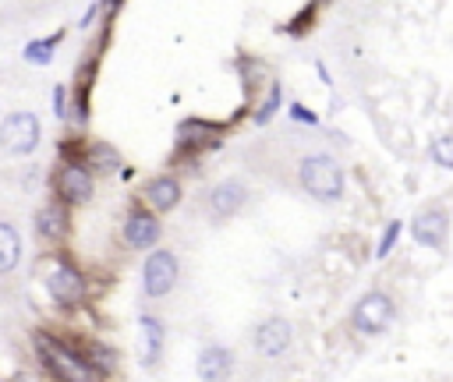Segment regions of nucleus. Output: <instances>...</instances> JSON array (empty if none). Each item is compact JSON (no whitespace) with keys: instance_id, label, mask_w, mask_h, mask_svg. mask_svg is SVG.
I'll return each instance as SVG.
<instances>
[{"instance_id":"f257e3e1","label":"nucleus","mask_w":453,"mask_h":382,"mask_svg":"<svg viewBox=\"0 0 453 382\" xmlns=\"http://www.w3.org/2000/svg\"><path fill=\"white\" fill-rule=\"evenodd\" d=\"M35 276L42 283V290L50 294V301L64 311H78L88 301V276L81 272V265L64 255L60 248H46L35 258Z\"/></svg>"},{"instance_id":"f03ea898","label":"nucleus","mask_w":453,"mask_h":382,"mask_svg":"<svg viewBox=\"0 0 453 382\" xmlns=\"http://www.w3.org/2000/svg\"><path fill=\"white\" fill-rule=\"evenodd\" d=\"M32 350L42 364V371L53 382H99V375L88 368L74 340H64L53 329H35L32 332Z\"/></svg>"},{"instance_id":"7ed1b4c3","label":"nucleus","mask_w":453,"mask_h":382,"mask_svg":"<svg viewBox=\"0 0 453 382\" xmlns=\"http://www.w3.org/2000/svg\"><path fill=\"white\" fill-rule=\"evenodd\" d=\"M297 187L308 198L322 202V205L340 202L343 191H347V177H343L340 159L333 152H308V156H301V163H297Z\"/></svg>"},{"instance_id":"20e7f679","label":"nucleus","mask_w":453,"mask_h":382,"mask_svg":"<svg viewBox=\"0 0 453 382\" xmlns=\"http://www.w3.org/2000/svg\"><path fill=\"white\" fill-rule=\"evenodd\" d=\"M50 191L53 198H60L67 209L88 205L96 195V177L81 159H57L53 177H50Z\"/></svg>"},{"instance_id":"39448f33","label":"nucleus","mask_w":453,"mask_h":382,"mask_svg":"<svg viewBox=\"0 0 453 382\" xmlns=\"http://www.w3.org/2000/svg\"><path fill=\"white\" fill-rule=\"evenodd\" d=\"M393 315H396L393 297H389L386 290L372 286V290H365V294L354 301V308H350V329H354L357 336H379V332L389 329Z\"/></svg>"},{"instance_id":"423d86ee","label":"nucleus","mask_w":453,"mask_h":382,"mask_svg":"<svg viewBox=\"0 0 453 382\" xmlns=\"http://www.w3.org/2000/svg\"><path fill=\"white\" fill-rule=\"evenodd\" d=\"M177 283H180V258H177V251H170V248L145 251V262H142V294L149 301H159Z\"/></svg>"},{"instance_id":"0eeeda50","label":"nucleus","mask_w":453,"mask_h":382,"mask_svg":"<svg viewBox=\"0 0 453 382\" xmlns=\"http://www.w3.org/2000/svg\"><path fill=\"white\" fill-rule=\"evenodd\" d=\"M42 141V124L32 110H11L0 120V145L7 156H32Z\"/></svg>"},{"instance_id":"6e6552de","label":"nucleus","mask_w":453,"mask_h":382,"mask_svg":"<svg viewBox=\"0 0 453 382\" xmlns=\"http://www.w3.org/2000/svg\"><path fill=\"white\" fill-rule=\"evenodd\" d=\"M159 237H163V219L142 202H134L120 219V244L127 251H152Z\"/></svg>"},{"instance_id":"1a4fd4ad","label":"nucleus","mask_w":453,"mask_h":382,"mask_svg":"<svg viewBox=\"0 0 453 382\" xmlns=\"http://www.w3.org/2000/svg\"><path fill=\"white\" fill-rule=\"evenodd\" d=\"M32 230H35L39 244H46V248H60V244L71 237V209H67L60 198L50 195V198L35 209V216H32Z\"/></svg>"},{"instance_id":"9d476101","label":"nucleus","mask_w":453,"mask_h":382,"mask_svg":"<svg viewBox=\"0 0 453 382\" xmlns=\"http://www.w3.org/2000/svg\"><path fill=\"white\" fill-rule=\"evenodd\" d=\"M294 347V325L283 318V315H269L255 325L251 332V350L262 357V361H280L287 350Z\"/></svg>"},{"instance_id":"9b49d317","label":"nucleus","mask_w":453,"mask_h":382,"mask_svg":"<svg viewBox=\"0 0 453 382\" xmlns=\"http://www.w3.org/2000/svg\"><path fill=\"white\" fill-rule=\"evenodd\" d=\"M244 202H248V184L241 177H226V180H219V184L209 187L205 212H209L212 223H226V219H234L244 209Z\"/></svg>"},{"instance_id":"f8f14e48","label":"nucleus","mask_w":453,"mask_h":382,"mask_svg":"<svg viewBox=\"0 0 453 382\" xmlns=\"http://www.w3.org/2000/svg\"><path fill=\"white\" fill-rule=\"evenodd\" d=\"M180 202H184V184H180L177 173H156L142 184V205L152 209L156 216L173 212Z\"/></svg>"},{"instance_id":"ddd939ff","label":"nucleus","mask_w":453,"mask_h":382,"mask_svg":"<svg viewBox=\"0 0 453 382\" xmlns=\"http://www.w3.org/2000/svg\"><path fill=\"white\" fill-rule=\"evenodd\" d=\"M219 131H223V124L188 117V120L177 124L173 152H177V156H198V152H205V149H212V145L219 141Z\"/></svg>"},{"instance_id":"4468645a","label":"nucleus","mask_w":453,"mask_h":382,"mask_svg":"<svg viewBox=\"0 0 453 382\" xmlns=\"http://www.w3.org/2000/svg\"><path fill=\"white\" fill-rule=\"evenodd\" d=\"M411 237L421 244V248H432V251H446L449 244V212L446 209H421L414 219H411Z\"/></svg>"},{"instance_id":"2eb2a0df","label":"nucleus","mask_w":453,"mask_h":382,"mask_svg":"<svg viewBox=\"0 0 453 382\" xmlns=\"http://www.w3.org/2000/svg\"><path fill=\"white\" fill-rule=\"evenodd\" d=\"M78 159L92 170V177H113V173H124V156L117 145L103 141V138H81V152Z\"/></svg>"},{"instance_id":"dca6fc26","label":"nucleus","mask_w":453,"mask_h":382,"mask_svg":"<svg viewBox=\"0 0 453 382\" xmlns=\"http://www.w3.org/2000/svg\"><path fill=\"white\" fill-rule=\"evenodd\" d=\"M195 371H198L202 382H226L234 375V350L223 347V343H205L198 350Z\"/></svg>"},{"instance_id":"f3484780","label":"nucleus","mask_w":453,"mask_h":382,"mask_svg":"<svg viewBox=\"0 0 453 382\" xmlns=\"http://www.w3.org/2000/svg\"><path fill=\"white\" fill-rule=\"evenodd\" d=\"M138 329H142V364L156 368L163 361V343H166V325L163 318H156L152 311L138 315Z\"/></svg>"},{"instance_id":"a211bd4d","label":"nucleus","mask_w":453,"mask_h":382,"mask_svg":"<svg viewBox=\"0 0 453 382\" xmlns=\"http://www.w3.org/2000/svg\"><path fill=\"white\" fill-rule=\"evenodd\" d=\"M74 343H78L81 357L88 361V368L99 375V382L117 371V350H113V347H106L103 340H74Z\"/></svg>"},{"instance_id":"6ab92c4d","label":"nucleus","mask_w":453,"mask_h":382,"mask_svg":"<svg viewBox=\"0 0 453 382\" xmlns=\"http://www.w3.org/2000/svg\"><path fill=\"white\" fill-rule=\"evenodd\" d=\"M21 230L11 219H0V276H11L21 265Z\"/></svg>"},{"instance_id":"aec40b11","label":"nucleus","mask_w":453,"mask_h":382,"mask_svg":"<svg viewBox=\"0 0 453 382\" xmlns=\"http://www.w3.org/2000/svg\"><path fill=\"white\" fill-rule=\"evenodd\" d=\"M64 35H67V28H57V32H50V35H42V39H28L25 50H21V60L32 64V67H46V64H53L57 46L64 42Z\"/></svg>"},{"instance_id":"412c9836","label":"nucleus","mask_w":453,"mask_h":382,"mask_svg":"<svg viewBox=\"0 0 453 382\" xmlns=\"http://www.w3.org/2000/svg\"><path fill=\"white\" fill-rule=\"evenodd\" d=\"M280 106H283V85H280V81H273V85H269V92H265V99H262V103H258V110L251 113V120H255L258 127H265V124L280 113Z\"/></svg>"},{"instance_id":"4be33fe9","label":"nucleus","mask_w":453,"mask_h":382,"mask_svg":"<svg viewBox=\"0 0 453 382\" xmlns=\"http://www.w3.org/2000/svg\"><path fill=\"white\" fill-rule=\"evenodd\" d=\"M428 156H432V163H435V166L453 170V131L435 134V138L428 141Z\"/></svg>"},{"instance_id":"5701e85b","label":"nucleus","mask_w":453,"mask_h":382,"mask_svg":"<svg viewBox=\"0 0 453 382\" xmlns=\"http://www.w3.org/2000/svg\"><path fill=\"white\" fill-rule=\"evenodd\" d=\"M400 233H403V219H389L386 230H382V237H379V244H375V258H389L393 248H396V241H400Z\"/></svg>"},{"instance_id":"b1692460","label":"nucleus","mask_w":453,"mask_h":382,"mask_svg":"<svg viewBox=\"0 0 453 382\" xmlns=\"http://www.w3.org/2000/svg\"><path fill=\"white\" fill-rule=\"evenodd\" d=\"M53 117L67 124V85H53Z\"/></svg>"},{"instance_id":"393cba45","label":"nucleus","mask_w":453,"mask_h":382,"mask_svg":"<svg viewBox=\"0 0 453 382\" xmlns=\"http://www.w3.org/2000/svg\"><path fill=\"white\" fill-rule=\"evenodd\" d=\"M99 14H103V7H99V0H92V4H88V7H85V14H81V18H78V28H81V32H85V28H92V25H96V18H99Z\"/></svg>"},{"instance_id":"a878e982","label":"nucleus","mask_w":453,"mask_h":382,"mask_svg":"<svg viewBox=\"0 0 453 382\" xmlns=\"http://www.w3.org/2000/svg\"><path fill=\"white\" fill-rule=\"evenodd\" d=\"M290 117H294L297 124H308V127H315V124H319V117H315V113H308L301 103H294V106H290Z\"/></svg>"},{"instance_id":"bb28decb","label":"nucleus","mask_w":453,"mask_h":382,"mask_svg":"<svg viewBox=\"0 0 453 382\" xmlns=\"http://www.w3.org/2000/svg\"><path fill=\"white\" fill-rule=\"evenodd\" d=\"M4 382H42L35 371H28V368H21V371H14V375H7Z\"/></svg>"}]
</instances>
